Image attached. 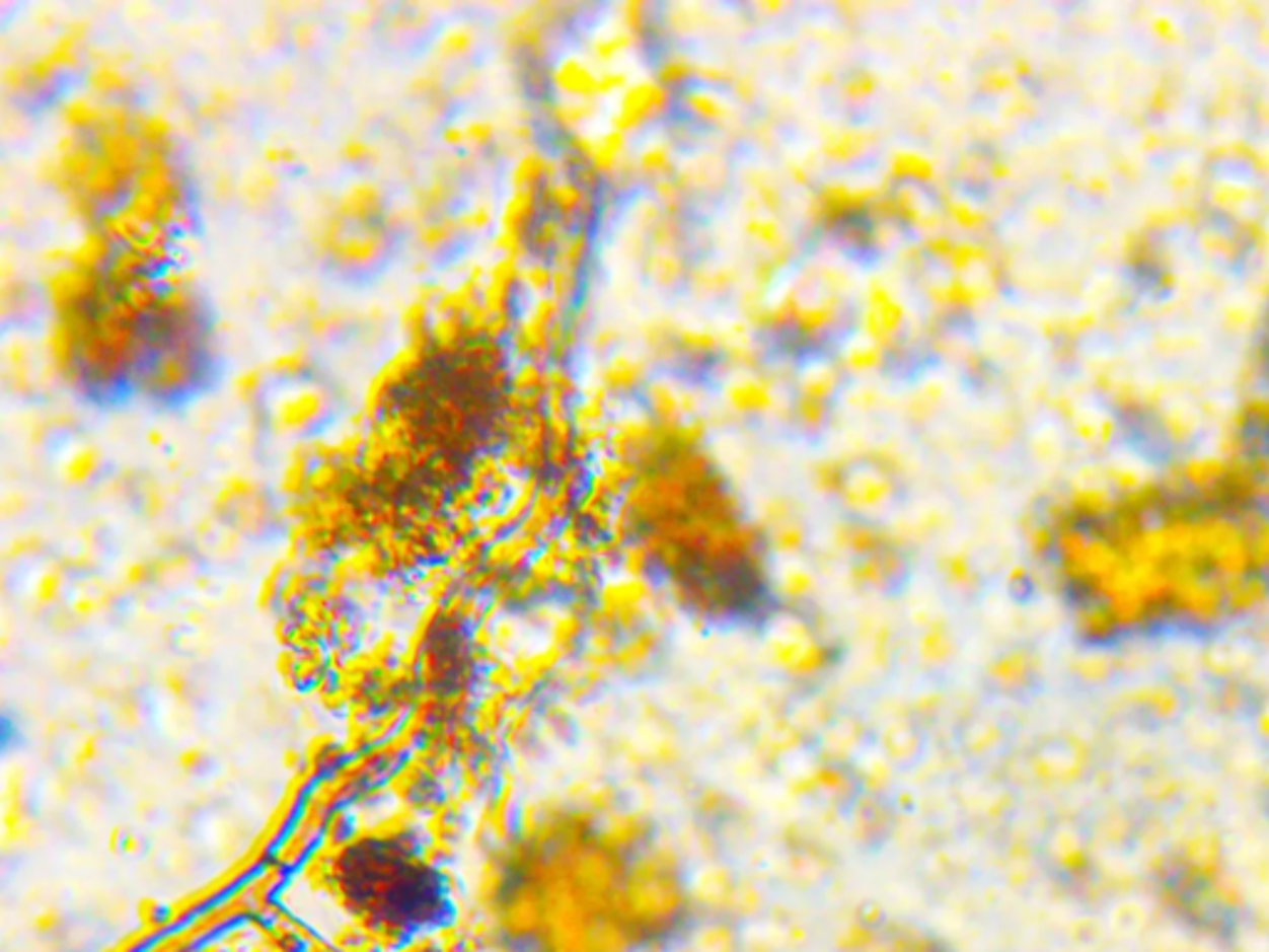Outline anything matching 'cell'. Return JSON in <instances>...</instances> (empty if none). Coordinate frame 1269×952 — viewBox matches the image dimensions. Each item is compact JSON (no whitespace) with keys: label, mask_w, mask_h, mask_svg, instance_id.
<instances>
[{"label":"cell","mask_w":1269,"mask_h":952,"mask_svg":"<svg viewBox=\"0 0 1269 952\" xmlns=\"http://www.w3.org/2000/svg\"><path fill=\"white\" fill-rule=\"evenodd\" d=\"M92 87L99 92H117L125 87V75L120 70L109 68V65H102L92 72Z\"/></svg>","instance_id":"obj_6"},{"label":"cell","mask_w":1269,"mask_h":952,"mask_svg":"<svg viewBox=\"0 0 1269 952\" xmlns=\"http://www.w3.org/2000/svg\"><path fill=\"white\" fill-rule=\"evenodd\" d=\"M305 365H308V360H305L303 355L293 353V355H283V358H276V360H273L271 370H273V372H278V375L293 377V375H298V372H303V370H305Z\"/></svg>","instance_id":"obj_7"},{"label":"cell","mask_w":1269,"mask_h":952,"mask_svg":"<svg viewBox=\"0 0 1269 952\" xmlns=\"http://www.w3.org/2000/svg\"><path fill=\"white\" fill-rule=\"evenodd\" d=\"M104 273L102 271H82L75 266L55 271L48 278V295L60 315H68L72 310L87 308V303L94 300L102 291Z\"/></svg>","instance_id":"obj_2"},{"label":"cell","mask_w":1269,"mask_h":952,"mask_svg":"<svg viewBox=\"0 0 1269 952\" xmlns=\"http://www.w3.org/2000/svg\"><path fill=\"white\" fill-rule=\"evenodd\" d=\"M350 152H353L355 157H363V154H367V149H365V144H360V142H350V147L345 149V154H350Z\"/></svg>","instance_id":"obj_13"},{"label":"cell","mask_w":1269,"mask_h":952,"mask_svg":"<svg viewBox=\"0 0 1269 952\" xmlns=\"http://www.w3.org/2000/svg\"><path fill=\"white\" fill-rule=\"evenodd\" d=\"M258 380H260L258 372H248V375H243L241 380L236 382V392L241 394L243 399H250V397H253L255 389H258Z\"/></svg>","instance_id":"obj_9"},{"label":"cell","mask_w":1269,"mask_h":952,"mask_svg":"<svg viewBox=\"0 0 1269 952\" xmlns=\"http://www.w3.org/2000/svg\"><path fill=\"white\" fill-rule=\"evenodd\" d=\"M345 903L370 926L399 935L432 933L454 921L447 878L404 838H365L338 861Z\"/></svg>","instance_id":"obj_1"},{"label":"cell","mask_w":1269,"mask_h":952,"mask_svg":"<svg viewBox=\"0 0 1269 952\" xmlns=\"http://www.w3.org/2000/svg\"><path fill=\"white\" fill-rule=\"evenodd\" d=\"M113 238L102 231V228H94V231H87V236L77 243L75 250H70L68 261L70 266L82 271H102V266H109L115 255V246H113Z\"/></svg>","instance_id":"obj_3"},{"label":"cell","mask_w":1269,"mask_h":952,"mask_svg":"<svg viewBox=\"0 0 1269 952\" xmlns=\"http://www.w3.org/2000/svg\"><path fill=\"white\" fill-rule=\"evenodd\" d=\"M469 43H471L469 32H466L464 27H456V30H452L447 38H444L439 50H442V55H456V53H464V50L469 48Z\"/></svg>","instance_id":"obj_8"},{"label":"cell","mask_w":1269,"mask_h":952,"mask_svg":"<svg viewBox=\"0 0 1269 952\" xmlns=\"http://www.w3.org/2000/svg\"><path fill=\"white\" fill-rule=\"evenodd\" d=\"M338 211H341V216H345V219L360 221V226H367L372 216L380 211V194L370 184H358V187L350 189L341 199Z\"/></svg>","instance_id":"obj_4"},{"label":"cell","mask_w":1269,"mask_h":952,"mask_svg":"<svg viewBox=\"0 0 1269 952\" xmlns=\"http://www.w3.org/2000/svg\"><path fill=\"white\" fill-rule=\"evenodd\" d=\"M1260 732L1269 739V705L1262 710V715H1260Z\"/></svg>","instance_id":"obj_12"},{"label":"cell","mask_w":1269,"mask_h":952,"mask_svg":"<svg viewBox=\"0 0 1269 952\" xmlns=\"http://www.w3.org/2000/svg\"><path fill=\"white\" fill-rule=\"evenodd\" d=\"M466 135L478 139V142H483V139L492 135V127H487V125H481V122H478V125H471L469 130H464V137Z\"/></svg>","instance_id":"obj_11"},{"label":"cell","mask_w":1269,"mask_h":952,"mask_svg":"<svg viewBox=\"0 0 1269 952\" xmlns=\"http://www.w3.org/2000/svg\"><path fill=\"white\" fill-rule=\"evenodd\" d=\"M322 405H325V399L320 397V392H317V389L303 387V389H298V392H295V394H291V397L283 399V402L278 405L276 412H281V420L286 422V425L295 427V425H300V422H305V420H310V417H315L317 412L322 410Z\"/></svg>","instance_id":"obj_5"},{"label":"cell","mask_w":1269,"mask_h":952,"mask_svg":"<svg viewBox=\"0 0 1269 952\" xmlns=\"http://www.w3.org/2000/svg\"><path fill=\"white\" fill-rule=\"evenodd\" d=\"M456 221H459V226H471V228L476 226L478 228V226H483L489 221V211L478 209V211H471V214H461Z\"/></svg>","instance_id":"obj_10"}]
</instances>
